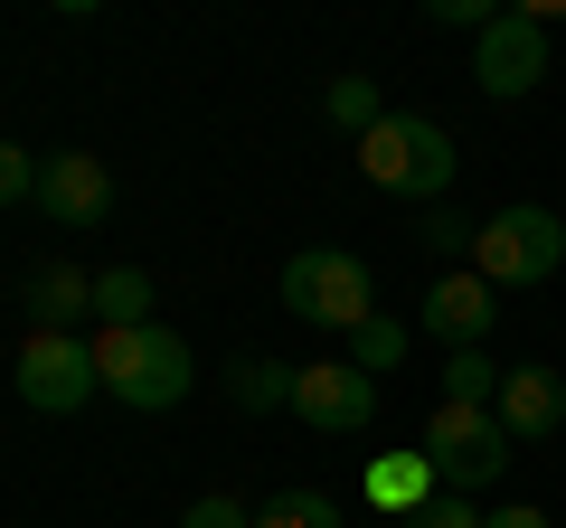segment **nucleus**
<instances>
[{
    "label": "nucleus",
    "mask_w": 566,
    "mask_h": 528,
    "mask_svg": "<svg viewBox=\"0 0 566 528\" xmlns=\"http://www.w3.org/2000/svg\"><path fill=\"white\" fill-rule=\"evenodd\" d=\"M142 321H151V274L142 264L95 274V330H142Z\"/></svg>",
    "instance_id": "15"
},
{
    "label": "nucleus",
    "mask_w": 566,
    "mask_h": 528,
    "mask_svg": "<svg viewBox=\"0 0 566 528\" xmlns=\"http://www.w3.org/2000/svg\"><path fill=\"white\" fill-rule=\"evenodd\" d=\"M557 264H566V218H547V208H528V199L491 208L482 236H472V274H482L491 293H528V284H547Z\"/></svg>",
    "instance_id": "3"
},
{
    "label": "nucleus",
    "mask_w": 566,
    "mask_h": 528,
    "mask_svg": "<svg viewBox=\"0 0 566 528\" xmlns=\"http://www.w3.org/2000/svg\"><path fill=\"white\" fill-rule=\"evenodd\" d=\"M322 114H331V123H340L349 142H368V133H378V123H387V114H397V104H387V95H378V76H331V95H322Z\"/></svg>",
    "instance_id": "16"
},
{
    "label": "nucleus",
    "mask_w": 566,
    "mask_h": 528,
    "mask_svg": "<svg viewBox=\"0 0 566 528\" xmlns=\"http://www.w3.org/2000/svg\"><path fill=\"white\" fill-rule=\"evenodd\" d=\"M20 311H29V330H76V321H95V274H85V264H29Z\"/></svg>",
    "instance_id": "12"
},
{
    "label": "nucleus",
    "mask_w": 566,
    "mask_h": 528,
    "mask_svg": "<svg viewBox=\"0 0 566 528\" xmlns=\"http://www.w3.org/2000/svg\"><path fill=\"white\" fill-rule=\"evenodd\" d=\"M416 453L434 463V482H444L453 500H482V490L510 472V434H501V415H491V406H434Z\"/></svg>",
    "instance_id": "5"
},
{
    "label": "nucleus",
    "mask_w": 566,
    "mask_h": 528,
    "mask_svg": "<svg viewBox=\"0 0 566 528\" xmlns=\"http://www.w3.org/2000/svg\"><path fill=\"white\" fill-rule=\"evenodd\" d=\"M491 397H501L491 349H453V359H444V406H491Z\"/></svg>",
    "instance_id": "19"
},
{
    "label": "nucleus",
    "mask_w": 566,
    "mask_h": 528,
    "mask_svg": "<svg viewBox=\"0 0 566 528\" xmlns=\"http://www.w3.org/2000/svg\"><path fill=\"white\" fill-rule=\"evenodd\" d=\"M359 170L387 189V199H424L434 208L453 189V170H463V151H453V133L434 114H387L378 133L359 142Z\"/></svg>",
    "instance_id": "2"
},
{
    "label": "nucleus",
    "mask_w": 566,
    "mask_h": 528,
    "mask_svg": "<svg viewBox=\"0 0 566 528\" xmlns=\"http://www.w3.org/2000/svg\"><path fill=\"white\" fill-rule=\"evenodd\" d=\"M293 415H303L312 434H368L378 378H359L349 359H312V368H293Z\"/></svg>",
    "instance_id": "8"
},
{
    "label": "nucleus",
    "mask_w": 566,
    "mask_h": 528,
    "mask_svg": "<svg viewBox=\"0 0 566 528\" xmlns=\"http://www.w3.org/2000/svg\"><path fill=\"white\" fill-rule=\"evenodd\" d=\"M359 490H368V509H387V519H416L444 482H434V463H424V453H378V463L359 472Z\"/></svg>",
    "instance_id": "13"
},
{
    "label": "nucleus",
    "mask_w": 566,
    "mask_h": 528,
    "mask_svg": "<svg viewBox=\"0 0 566 528\" xmlns=\"http://www.w3.org/2000/svg\"><path fill=\"white\" fill-rule=\"evenodd\" d=\"M180 528H255V509L227 500V490H208V500H189V509H180Z\"/></svg>",
    "instance_id": "22"
},
{
    "label": "nucleus",
    "mask_w": 566,
    "mask_h": 528,
    "mask_svg": "<svg viewBox=\"0 0 566 528\" xmlns=\"http://www.w3.org/2000/svg\"><path fill=\"white\" fill-rule=\"evenodd\" d=\"M472 236H482L472 218H453V208H424V245H434V255H453V264H463V255H472Z\"/></svg>",
    "instance_id": "21"
},
{
    "label": "nucleus",
    "mask_w": 566,
    "mask_h": 528,
    "mask_svg": "<svg viewBox=\"0 0 566 528\" xmlns=\"http://www.w3.org/2000/svg\"><path fill=\"white\" fill-rule=\"evenodd\" d=\"M39 208L57 226H104L114 218V170H104L95 151H48L39 161Z\"/></svg>",
    "instance_id": "10"
},
{
    "label": "nucleus",
    "mask_w": 566,
    "mask_h": 528,
    "mask_svg": "<svg viewBox=\"0 0 566 528\" xmlns=\"http://www.w3.org/2000/svg\"><path fill=\"white\" fill-rule=\"evenodd\" d=\"M95 387H104L95 378V340H76V330H29V340H20V406L76 415Z\"/></svg>",
    "instance_id": "6"
},
{
    "label": "nucleus",
    "mask_w": 566,
    "mask_h": 528,
    "mask_svg": "<svg viewBox=\"0 0 566 528\" xmlns=\"http://www.w3.org/2000/svg\"><path fill=\"white\" fill-rule=\"evenodd\" d=\"M491 321H501V293L482 284V274H444V284L424 293V330H434V340H453V349H482L491 340Z\"/></svg>",
    "instance_id": "11"
},
{
    "label": "nucleus",
    "mask_w": 566,
    "mask_h": 528,
    "mask_svg": "<svg viewBox=\"0 0 566 528\" xmlns=\"http://www.w3.org/2000/svg\"><path fill=\"white\" fill-rule=\"evenodd\" d=\"M434 20H444V29H472V39H482L501 10H491V0H434Z\"/></svg>",
    "instance_id": "24"
},
{
    "label": "nucleus",
    "mask_w": 566,
    "mask_h": 528,
    "mask_svg": "<svg viewBox=\"0 0 566 528\" xmlns=\"http://www.w3.org/2000/svg\"><path fill=\"white\" fill-rule=\"evenodd\" d=\"M491 528H547V509H528V500H510V509H491Z\"/></svg>",
    "instance_id": "25"
},
{
    "label": "nucleus",
    "mask_w": 566,
    "mask_h": 528,
    "mask_svg": "<svg viewBox=\"0 0 566 528\" xmlns=\"http://www.w3.org/2000/svg\"><path fill=\"white\" fill-rule=\"evenodd\" d=\"M491 415H501V434H510V444H547V434L566 425V378H557L547 359L501 368V397H491Z\"/></svg>",
    "instance_id": "9"
},
{
    "label": "nucleus",
    "mask_w": 566,
    "mask_h": 528,
    "mask_svg": "<svg viewBox=\"0 0 566 528\" xmlns=\"http://www.w3.org/2000/svg\"><path fill=\"white\" fill-rule=\"evenodd\" d=\"M397 528H491V509H472V500H453V490H434V500H424L416 519H397Z\"/></svg>",
    "instance_id": "20"
},
{
    "label": "nucleus",
    "mask_w": 566,
    "mask_h": 528,
    "mask_svg": "<svg viewBox=\"0 0 566 528\" xmlns=\"http://www.w3.org/2000/svg\"><path fill=\"white\" fill-rule=\"evenodd\" d=\"M95 378L114 387L133 415H161L180 406L189 387H199V359L170 321H142V330H95Z\"/></svg>",
    "instance_id": "1"
},
{
    "label": "nucleus",
    "mask_w": 566,
    "mask_h": 528,
    "mask_svg": "<svg viewBox=\"0 0 566 528\" xmlns=\"http://www.w3.org/2000/svg\"><path fill=\"white\" fill-rule=\"evenodd\" d=\"M283 311L349 340V330L378 311V284H368V264L349 255V245H303V255L283 264Z\"/></svg>",
    "instance_id": "4"
},
{
    "label": "nucleus",
    "mask_w": 566,
    "mask_h": 528,
    "mask_svg": "<svg viewBox=\"0 0 566 528\" xmlns=\"http://www.w3.org/2000/svg\"><path fill=\"white\" fill-rule=\"evenodd\" d=\"M538 76H547V20L501 10V20L472 39V85H482V95H501V104H520Z\"/></svg>",
    "instance_id": "7"
},
{
    "label": "nucleus",
    "mask_w": 566,
    "mask_h": 528,
    "mask_svg": "<svg viewBox=\"0 0 566 528\" xmlns=\"http://www.w3.org/2000/svg\"><path fill=\"white\" fill-rule=\"evenodd\" d=\"M406 340H416V330H406L397 311H368V321L349 330V349H340V359L359 368V378H387V368H406Z\"/></svg>",
    "instance_id": "17"
},
{
    "label": "nucleus",
    "mask_w": 566,
    "mask_h": 528,
    "mask_svg": "<svg viewBox=\"0 0 566 528\" xmlns=\"http://www.w3.org/2000/svg\"><path fill=\"white\" fill-rule=\"evenodd\" d=\"M218 387H227V406H237V415H293V368L264 359V349H237Z\"/></svg>",
    "instance_id": "14"
},
{
    "label": "nucleus",
    "mask_w": 566,
    "mask_h": 528,
    "mask_svg": "<svg viewBox=\"0 0 566 528\" xmlns=\"http://www.w3.org/2000/svg\"><path fill=\"white\" fill-rule=\"evenodd\" d=\"M255 528H340V500L331 490H274V500H255Z\"/></svg>",
    "instance_id": "18"
},
{
    "label": "nucleus",
    "mask_w": 566,
    "mask_h": 528,
    "mask_svg": "<svg viewBox=\"0 0 566 528\" xmlns=\"http://www.w3.org/2000/svg\"><path fill=\"white\" fill-rule=\"evenodd\" d=\"M20 199H39V161L20 142H0V208H20Z\"/></svg>",
    "instance_id": "23"
}]
</instances>
